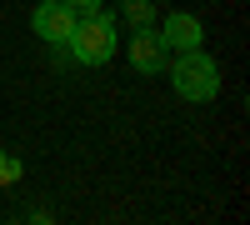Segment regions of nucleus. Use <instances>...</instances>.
<instances>
[{
  "label": "nucleus",
  "instance_id": "obj_6",
  "mask_svg": "<svg viewBox=\"0 0 250 225\" xmlns=\"http://www.w3.org/2000/svg\"><path fill=\"white\" fill-rule=\"evenodd\" d=\"M125 15H130L135 25H150V15H155V5H150V0H125Z\"/></svg>",
  "mask_w": 250,
  "mask_h": 225
},
{
  "label": "nucleus",
  "instance_id": "obj_1",
  "mask_svg": "<svg viewBox=\"0 0 250 225\" xmlns=\"http://www.w3.org/2000/svg\"><path fill=\"white\" fill-rule=\"evenodd\" d=\"M170 85H175L180 100H195V105H205V100L220 95V65H215L210 55H200V50H180L175 70H170Z\"/></svg>",
  "mask_w": 250,
  "mask_h": 225
},
{
  "label": "nucleus",
  "instance_id": "obj_4",
  "mask_svg": "<svg viewBox=\"0 0 250 225\" xmlns=\"http://www.w3.org/2000/svg\"><path fill=\"white\" fill-rule=\"evenodd\" d=\"M70 30H75V15L60 5V0H45V5L35 10V35H40V40H50V45H65Z\"/></svg>",
  "mask_w": 250,
  "mask_h": 225
},
{
  "label": "nucleus",
  "instance_id": "obj_5",
  "mask_svg": "<svg viewBox=\"0 0 250 225\" xmlns=\"http://www.w3.org/2000/svg\"><path fill=\"white\" fill-rule=\"evenodd\" d=\"M160 40H165V50H200V40H205V25L195 15H165V25H160Z\"/></svg>",
  "mask_w": 250,
  "mask_h": 225
},
{
  "label": "nucleus",
  "instance_id": "obj_3",
  "mask_svg": "<svg viewBox=\"0 0 250 225\" xmlns=\"http://www.w3.org/2000/svg\"><path fill=\"white\" fill-rule=\"evenodd\" d=\"M130 65H135L140 75L165 70V40H160V30H150V25L135 30V40H130Z\"/></svg>",
  "mask_w": 250,
  "mask_h": 225
},
{
  "label": "nucleus",
  "instance_id": "obj_7",
  "mask_svg": "<svg viewBox=\"0 0 250 225\" xmlns=\"http://www.w3.org/2000/svg\"><path fill=\"white\" fill-rule=\"evenodd\" d=\"M60 5H65L75 20H85V15H95V10H100V0H60Z\"/></svg>",
  "mask_w": 250,
  "mask_h": 225
},
{
  "label": "nucleus",
  "instance_id": "obj_2",
  "mask_svg": "<svg viewBox=\"0 0 250 225\" xmlns=\"http://www.w3.org/2000/svg\"><path fill=\"white\" fill-rule=\"evenodd\" d=\"M65 45H70V55L80 60V65H105V60L115 55V20L105 10L75 20V30H70Z\"/></svg>",
  "mask_w": 250,
  "mask_h": 225
}]
</instances>
